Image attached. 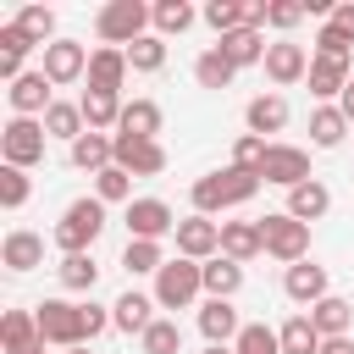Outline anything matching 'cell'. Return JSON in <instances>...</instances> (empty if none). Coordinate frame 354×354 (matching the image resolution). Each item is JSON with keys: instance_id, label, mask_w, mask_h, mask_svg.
<instances>
[{"instance_id": "cell-1", "label": "cell", "mask_w": 354, "mask_h": 354, "mask_svg": "<svg viewBox=\"0 0 354 354\" xmlns=\"http://www.w3.org/2000/svg\"><path fill=\"white\" fill-rule=\"evenodd\" d=\"M260 194V171H243V166H221V171H205L194 177L188 199H194V216H221V210H238Z\"/></svg>"}, {"instance_id": "cell-2", "label": "cell", "mask_w": 354, "mask_h": 354, "mask_svg": "<svg viewBox=\"0 0 354 354\" xmlns=\"http://www.w3.org/2000/svg\"><path fill=\"white\" fill-rule=\"evenodd\" d=\"M100 232H105V205H100L94 194H83V199H72V205L61 210V221H55V249H61V254H94Z\"/></svg>"}, {"instance_id": "cell-3", "label": "cell", "mask_w": 354, "mask_h": 354, "mask_svg": "<svg viewBox=\"0 0 354 354\" xmlns=\"http://www.w3.org/2000/svg\"><path fill=\"white\" fill-rule=\"evenodd\" d=\"M94 33H100V44H111V50L138 44L144 33H155V28H149V6H144V0H105V6L94 11Z\"/></svg>"}, {"instance_id": "cell-4", "label": "cell", "mask_w": 354, "mask_h": 354, "mask_svg": "<svg viewBox=\"0 0 354 354\" xmlns=\"http://www.w3.org/2000/svg\"><path fill=\"white\" fill-rule=\"evenodd\" d=\"M199 293H205V266L199 260H166L160 266V277H155V304L160 310H194L199 304Z\"/></svg>"}, {"instance_id": "cell-5", "label": "cell", "mask_w": 354, "mask_h": 354, "mask_svg": "<svg viewBox=\"0 0 354 354\" xmlns=\"http://www.w3.org/2000/svg\"><path fill=\"white\" fill-rule=\"evenodd\" d=\"M33 315H39V332H44V343L50 348H83L88 343V332H83V304H72V299H44V304H33Z\"/></svg>"}, {"instance_id": "cell-6", "label": "cell", "mask_w": 354, "mask_h": 354, "mask_svg": "<svg viewBox=\"0 0 354 354\" xmlns=\"http://www.w3.org/2000/svg\"><path fill=\"white\" fill-rule=\"evenodd\" d=\"M44 144H50V133H44V122H33V116H11L6 127H0V160L6 166H39L44 160Z\"/></svg>"}, {"instance_id": "cell-7", "label": "cell", "mask_w": 354, "mask_h": 354, "mask_svg": "<svg viewBox=\"0 0 354 354\" xmlns=\"http://www.w3.org/2000/svg\"><path fill=\"white\" fill-rule=\"evenodd\" d=\"M260 238H266V254H271V260H282V266L310 260V227H304V221H293L288 210L266 216V221H260Z\"/></svg>"}, {"instance_id": "cell-8", "label": "cell", "mask_w": 354, "mask_h": 354, "mask_svg": "<svg viewBox=\"0 0 354 354\" xmlns=\"http://www.w3.org/2000/svg\"><path fill=\"white\" fill-rule=\"evenodd\" d=\"M88 44H77V39H55V44H44V77L55 83V88H66V83H77V77H88Z\"/></svg>"}, {"instance_id": "cell-9", "label": "cell", "mask_w": 354, "mask_h": 354, "mask_svg": "<svg viewBox=\"0 0 354 354\" xmlns=\"http://www.w3.org/2000/svg\"><path fill=\"white\" fill-rule=\"evenodd\" d=\"M260 183H277V188H299V183H310V149H299V144H277V138H271L266 166H260Z\"/></svg>"}, {"instance_id": "cell-10", "label": "cell", "mask_w": 354, "mask_h": 354, "mask_svg": "<svg viewBox=\"0 0 354 354\" xmlns=\"http://www.w3.org/2000/svg\"><path fill=\"white\" fill-rule=\"evenodd\" d=\"M166 232H177V216H171V205H166V199L144 194V199H133V205H127V238L160 243Z\"/></svg>"}, {"instance_id": "cell-11", "label": "cell", "mask_w": 354, "mask_h": 354, "mask_svg": "<svg viewBox=\"0 0 354 354\" xmlns=\"http://www.w3.org/2000/svg\"><path fill=\"white\" fill-rule=\"evenodd\" d=\"M171 238H177V254L183 260H199L205 266V260L221 254V221H210V216H183Z\"/></svg>"}, {"instance_id": "cell-12", "label": "cell", "mask_w": 354, "mask_h": 354, "mask_svg": "<svg viewBox=\"0 0 354 354\" xmlns=\"http://www.w3.org/2000/svg\"><path fill=\"white\" fill-rule=\"evenodd\" d=\"M6 105H11V116H33V122H44V111L55 105V83H50L44 72H22V77L6 88Z\"/></svg>"}, {"instance_id": "cell-13", "label": "cell", "mask_w": 354, "mask_h": 354, "mask_svg": "<svg viewBox=\"0 0 354 354\" xmlns=\"http://www.w3.org/2000/svg\"><path fill=\"white\" fill-rule=\"evenodd\" d=\"M116 138V166L133 171V177H160L166 171V144L160 138H127V133H111Z\"/></svg>"}, {"instance_id": "cell-14", "label": "cell", "mask_w": 354, "mask_h": 354, "mask_svg": "<svg viewBox=\"0 0 354 354\" xmlns=\"http://www.w3.org/2000/svg\"><path fill=\"white\" fill-rule=\"evenodd\" d=\"M266 77H271L277 88L304 83V77H310V50H304V44H293V39H277V44L266 50Z\"/></svg>"}, {"instance_id": "cell-15", "label": "cell", "mask_w": 354, "mask_h": 354, "mask_svg": "<svg viewBox=\"0 0 354 354\" xmlns=\"http://www.w3.org/2000/svg\"><path fill=\"white\" fill-rule=\"evenodd\" d=\"M282 293L293 299V304H321L326 293H332V282H326V266H315V260H299V266H288L282 271Z\"/></svg>"}, {"instance_id": "cell-16", "label": "cell", "mask_w": 354, "mask_h": 354, "mask_svg": "<svg viewBox=\"0 0 354 354\" xmlns=\"http://www.w3.org/2000/svg\"><path fill=\"white\" fill-rule=\"evenodd\" d=\"M155 293H138V288H127L116 304H111V326L116 332H127V337H144L149 326H155Z\"/></svg>"}, {"instance_id": "cell-17", "label": "cell", "mask_w": 354, "mask_h": 354, "mask_svg": "<svg viewBox=\"0 0 354 354\" xmlns=\"http://www.w3.org/2000/svg\"><path fill=\"white\" fill-rule=\"evenodd\" d=\"M0 348H6V354H44L39 315H33V310H6V321H0Z\"/></svg>"}, {"instance_id": "cell-18", "label": "cell", "mask_w": 354, "mask_h": 354, "mask_svg": "<svg viewBox=\"0 0 354 354\" xmlns=\"http://www.w3.org/2000/svg\"><path fill=\"white\" fill-rule=\"evenodd\" d=\"M0 266L6 271H33V266H44V238L39 232H28V227H11L6 238H0Z\"/></svg>"}, {"instance_id": "cell-19", "label": "cell", "mask_w": 354, "mask_h": 354, "mask_svg": "<svg viewBox=\"0 0 354 354\" xmlns=\"http://www.w3.org/2000/svg\"><path fill=\"white\" fill-rule=\"evenodd\" d=\"M127 50H111V44H100L94 55H88V88H100V94H122V83H127Z\"/></svg>"}, {"instance_id": "cell-20", "label": "cell", "mask_w": 354, "mask_h": 354, "mask_svg": "<svg viewBox=\"0 0 354 354\" xmlns=\"http://www.w3.org/2000/svg\"><path fill=\"white\" fill-rule=\"evenodd\" d=\"M243 127H249L254 138H266V133H282V127H288V100H282L277 88L254 94V100L243 105Z\"/></svg>"}, {"instance_id": "cell-21", "label": "cell", "mask_w": 354, "mask_h": 354, "mask_svg": "<svg viewBox=\"0 0 354 354\" xmlns=\"http://www.w3.org/2000/svg\"><path fill=\"white\" fill-rule=\"evenodd\" d=\"M216 50L243 72V66H266V50H271V44H266V33H260V28H238V33H221V39H216Z\"/></svg>"}, {"instance_id": "cell-22", "label": "cell", "mask_w": 354, "mask_h": 354, "mask_svg": "<svg viewBox=\"0 0 354 354\" xmlns=\"http://www.w3.org/2000/svg\"><path fill=\"white\" fill-rule=\"evenodd\" d=\"M348 77H354L348 61H321V55H310V77H304V83H310V94H315L321 105H337L343 88H348Z\"/></svg>"}, {"instance_id": "cell-23", "label": "cell", "mask_w": 354, "mask_h": 354, "mask_svg": "<svg viewBox=\"0 0 354 354\" xmlns=\"http://www.w3.org/2000/svg\"><path fill=\"white\" fill-rule=\"evenodd\" d=\"M199 332H205V343H238L243 321H238L232 299H205L199 304Z\"/></svg>"}, {"instance_id": "cell-24", "label": "cell", "mask_w": 354, "mask_h": 354, "mask_svg": "<svg viewBox=\"0 0 354 354\" xmlns=\"http://www.w3.org/2000/svg\"><path fill=\"white\" fill-rule=\"evenodd\" d=\"M28 50H39V44H33L17 22H0V83H6V88L28 72V66H22V61H28Z\"/></svg>"}, {"instance_id": "cell-25", "label": "cell", "mask_w": 354, "mask_h": 354, "mask_svg": "<svg viewBox=\"0 0 354 354\" xmlns=\"http://www.w3.org/2000/svg\"><path fill=\"white\" fill-rule=\"evenodd\" d=\"M66 155H72V166L77 171H105V166H116V138L111 133H83L77 144H66Z\"/></svg>"}, {"instance_id": "cell-26", "label": "cell", "mask_w": 354, "mask_h": 354, "mask_svg": "<svg viewBox=\"0 0 354 354\" xmlns=\"http://www.w3.org/2000/svg\"><path fill=\"white\" fill-rule=\"evenodd\" d=\"M326 210H332V188H326L321 177H310V183L288 188V216H293V221H304V227H310V221H321Z\"/></svg>"}, {"instance_id": "cell-27", "label": "cell", "mask_w": 354, "mask_h": 354, "mask_svg": "<svg viewBox=\"0 0 354 354\" xmlns=\"http://www.w3.org/2000/svg\"><path fill=\"white\" fill-rule=\"evenodd\" d=\"M221 254L249 266L254 254H266V238H260V221H221Z\"/></svg>"}, {"instance_id": "cell-28", "label": "cell", "mask_w": 354, "mask_h": 354, "mask_svg": "<svg viewBox=\"0 0 354 354\" xmlns=\"http://www.w3.org/2000/svg\"><path fill=\"white\" fill-rule=\"evenodd\" d=\"M83 122H88V133H116V122H122V94H100V88H83Z\"/></svg>"}, {"instance_id": "cell-29", "label": "cell", "mask_w": 354, "mask_h": 354, "mask_svg": "<svg viewBox=\"0 0 354 354\" xmlns=\"http://www.w3.org/2000/svg\"><path fill=\"white\" fill-rule=\"evenodd\" d=\"M160 122H166V111L155 100H127L116 133H127V138H160Z\"/></svg>"}, {"instance_id": "cell-30", "label": "cell", "mask_w": 354, "mask_h": 354, "mask_svg": "<svg viewBox=\"0 0 354 354\" xmlns=\"http://www.w3.org/2000/svg\"><path fill=\"white\" fill-rule=\"evenodd\" d=\"M310 321H315L321 337H354V304L337 299V293H326V299L310 310Z\"/></svg>"}, {"instance_id": "cell-31", "label": "cell", "mask_w": 354, "mask_h": 354, "mask_svg": "<svg viewBox=\"0 0 354 354\" xmlns=\"http://www.w3.org/2000/svg\"><path fill=\"white\" fill-rule=\"evenodd\" d=\"M348 127H354V122H348L337 105H315V111H310V144H315V149H337V144L348 138Z\"/></svg>"}, {"instance_id": "cell-32", "label": "cell", "mask_w": 354, "mask_h": 354, "mask_svg": "<svg viewBox=\"0 0 354 354\" xmlns=\"http://www.w3.org/2000/svg\"><path fill=\"white\" fill-rule=\"evenodd\" d=\"M44 133H50V138H66V144H77V138L88 133V122H83V105H77V100H55V105L44 111Z\"/></svg>"}, {"instance_id": "cell-33", "label": "cell", "mask_w": 354, "mask_h": 354, "mask_svg": "<svg viewBox=\"0 0 354 354\" xmlns=\"http://www.w3.org/2000/svg\"><path fill=\"white\" fill-rule=\"evenodd\" d=\"M194 17H199V11H194L188 0H155V6H149V28H155L160 39L188 33V28H194Z\"/></svg>"}, {"instance_id": "cell-34", "label": "cell", "mask_w": 354, "mask_h": 354, "mask_svg": "<svg viewBox=\"0 0 354 354\" xmlns=\"http://www.w3.org/2000/svg\"><path fill=\"white\" fill-rule=\"evenodd\" d=\"M238 288H243V266L238 260H227V254L205 260V293L210 299H238Z\"/></svg>"}, {"instance_id": "cell-35", "label": "cell", "mask_w": 354, "mask_h": 354, "mask_svg": "<svg viewBox=\"0 0 354 354\" xmlns=\"http://www.w3.org/2000/svg\"><path fill=\"white\" fill-rule=\"evenodd\" d=\"M277 337H282V354H321V343H326L310 315H288V321L277 326Z\"/></svg>"}, {"instance_id": "cell-36", "label": "cell", "mask_w": 354, "mask_h": 354, "mask_svg": "<svg viewBox=\"0 0 354 354\" xmlns=\"http://www.w3.org/2000/svg\"><path fill=\"white\" fill-rule=\"evenodd\" d=\"M160 266H166V249H160V243L127 238V249H122V271H127V277H160Z\"/></svg>"}, {"instance_id": "cell-37", "label": "cell", "mask_w": 354, "mask_h": 354, "mask_svg": "<svg viewBox=\"0 0 354 354\" xmlns=\"http://www.w3.org/2000/svg\"><path fill=\"white\" fill-rule=\"evenodd\" d=\"M55 277H61V288H66V293H94L100 266H94V254H61Z\"/></svg>"}, {"instance_id": "cell-38", "label": "cell", "mask_w": 354, "mask_h": 354, "mask_svg": "<svg viewBox=\"0 0 354 354\" xmlns=\"http://www.w3.org/2000/svg\"><path fill=\"white\" fill-rule=\"evenodd\" d=\"M232 77H238V66H232V61H227L216 44H210V50L194 61V83H199V88H227Z\"/></svg>"}, {"instance_id": "cell-39", "label": "cell", "mask_w": 354, "mask_h": 354, "mask_svg": "<svg viewBox=\"0 0 354 354\" xmlns=\"http://www.w3.org/2000/svg\"><path fill=\"white\" fill-rule=\"evenodd\" d=\"M94 199L100 205H133V171H122V166L94 171Z\"/></svg>"}, {"instance_id": "cell-40", "label": "cell", "mask_w": 354, "mask_h": 354, "mask_svg": "<svg viewBox=\"0 0 354 354\" xmlns=\"http://www.w3.org/2000/svg\"><path fill=\"white\" fill-rule=\"evenodd\" d=\"M11 22H17V28L39 44V50H44V44H55V11H50V6H22Z\"/></svg>"}, {"instance_id": "cell-41", "label": "cell", "mask_w": 354, "mask_h": 354, "mask_svg": "<svg viewBox=\"0 0 354 354\" xmlns=\"http://www.w3.org/2000/svg\"><path fill=\"white\" fill-rule=\"evenodd\" d=\"M138 348H144V354H183V326H177L171 315H155V326L138 337Z\"/></svg>"}, {"instance_id": "cell-42", "label": "cell", "mask_w": 354, "mask_h": 354, "mask_svg": "<svg viewBox=\"0 0 354 354\" xmlns=\"http://www.w3.org/2000/svg\"><path fill=\"white\" fill-rule=\"evenodd\" d=\"M232 348H238V354H282V337H277V326H266V321H243V332H238Z\"/></svg>"}, {"instance_id": "cell-43", "label": "cell", "mask_w": 354, "mask_h": 354, "mask_svg": "<svg viewBox=\"0 0 354 354\" xmlns=\"http://www.w3.org/2000/svg\"><path fill=\"white\" fill-rule=\"evenodd\" d=\"M127 66L133 72H160L166 66V39L160 33H144L138 44H127Z\"/></svg>"}, {"instance_id": "cell-44", "label": "cell", "mask_w": 354, "mask_h": 354, "mask_svg": "<svg viewBox=\"0 0 354 354\" xmlns=\"http://www.w3.org/2000/svg\"><path fill=\"white\" fill-rule=\"evenodd\" d=\"M28 194H33L28 171H22V166H6V160H0V205H6V210H22V205H28Z\"/></svg>"}, {"instance_id": "cell-45", "label": "cell", "mask_w": 354, "mask_h": 354, "mask_svg": "<svg viewBox=\"0 0 354 354\" xmlns=\"http://www.w3.org/2000/svg\"><path fill=\"white\" fill-rule=\"evenodd\" d=\"M310 55H321V61H348V55H354V39H348V33H337L332 22H321V33H315Z\"/></svg>"}, {"instance_id": "cell-46", "label": "cell", "mask_w": 354, "mask_h": 354, "mask_svg": "<svg viewBox=\"0 0 354 354\" xmlns=\"http://www.w3.org/2000/svg\"><path fill=\"white\" fill-rule=\"evenodd\" d=\"M266 149H271V138L238 133V138H232V166H243V171H260V166H266Z\"/></svg>"}, {"instance_id": "cell-47", "label": "cell", "mask_w": 354, "mask_h": 354, "mask_svg": "<svg viewBox=\"0 0 354 354\" xmlns=\"http://www.w3.org/2000/svg\"><path fill=\"white\" fill-rule=\"evenodd\" d=\"M310 11H304V0H266V28H277V33H288V28H299Z\"/></svg>"}, {"instance_id": "cell-48", "label": "cell", "mask_w": 354, "mask_h": 354, "mask_svg": "<svg viewBox=\"0 0 354 354\" xmlns=\"http://www.w3.org/2000/svg\"><path fill=\"white\" fill-rule=\"evenodd\" d=\"M105 326H111V310H105V304H94V299H88V304H83V332H88V343H94V337H100V332H105Z\"/></svg>"}, {"instance_id": "cell-49", "label": "cell", "mask_w": 354, "mask_h": 354, "mask_svg": "<svg viewBox=\"0 0 354 354\" xmlns=\"http://www.w3.org/2000/svg\"><path fill=\"white\" fill-rule=\"evenodd\" d=\"M326 22H332L337 33H348V39H354V6H348V0H343V6H332V17H326Z\"/></svg>"}, {"instance_id": "cell-50", "label": "cell", "mask_w": 354, "mask_h": 354, "mask_svg": "<svg viewBox=\"0 0 354 354\" xmlns=\"http://www.w3.org/2000/svg\"><path fill=\"white\" fill-rule=\"evenodd\" d=\"M321 354H354V337H326Z\"/></svg>"}, {"instance_id": "cell-51", "label": "cell", "mask_w": 354, "mask_h": 354, "mask_svg": "<svg viewBox=\"0 0 354 354\" xmlns=\"http://www.w3.org/2000/svg\"><path fill=\"white\" fill-rule=\"evenodd\" d=\"M337 111H343V116L354 122V77H348V88H343V100H337Z\"/></svg>"}, {"instance_id": "cell-52", "label": "cell", "mask_w": 354, "mask_h": 354, "mask_svg": "<svg viewBox=\"0 0 354 354\" xmlns=\"http://www.w3.org/2000/svg\"><path fill=\"white\" fill-rule=\"evenodd\" d=\"M205 354H238L232 343H205Z\"/></svg>"}, {"instance_id": "cell-53", "label": "cell", "mask_w": 354, "mask_h": 354, "mask_svg": "<svg viewBox=\"0 0 354 354\" xmlns=\"http://www.w3.org/2000/svg\"><path fill=\"white\" fill-rule=\"evenodd\" d=\"M66 354H94V348H88V343H83V348H66Z\"/></svg>"}]
</instances>
